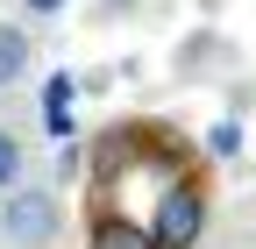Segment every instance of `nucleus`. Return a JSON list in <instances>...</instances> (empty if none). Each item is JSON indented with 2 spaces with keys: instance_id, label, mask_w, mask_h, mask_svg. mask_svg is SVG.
Instances as JSON below:
<instances>
[{
  "instance_id": "f03ea898",
  "label": "nucleus",
  "mask_w": 256,
  "mask_h": 249,
  "mask_svg": "<svg viewBox=\"0 0 256 249\" xmlns=\"http://www.w3.org/2000/svg\"><path fill=\"white\" fill-rule=\"evenodd\" d=\"M150 235H156V249H192L206 235V185L178 171L164 192L150 200Z\"/></svg>"
},
{
  "instance_id": "f257e3e1",
  "label": "nucleus",
  "mask_w": 256,
  "mask_h": 249,
  "mask_svg": "<svg viewBox=\"0 0 256 249\" xmlns=\"http://www.w3.org/2000/svg\"><path fill=\"white\" fill-rule=\"evenodd\" d=\"M57 235H64V206L50 185H14L0 200V242L8 249H50Z\"/></svg>"
},
{
  "instance_id": "39448f33",
  "label": "nucleus",
  "mask_w": 256,
  "mask_h": 249,
  "mask_svg": "<svg viewBox=\"0 0 256 249\" xmlns=\"http://www.w3.org/2000/svg\"><path fill=\"white\" fill-rule=\"evenodd\" d=\"M22 164H28V157H22V136L0 128V192H14V185H22Z\"/></svg>"
},
{
  "instance_id": "0eeeda50",
  "label": "nucleus",
  "mask_w": 256,
  "mask_h": 249,
  "mask_svg": "<svg viewBox=\"0 0 256 249\" xmlns=\"http://www.w3.org/2000/svg\"><path fill=\"white\" fill-rule=\"evenodd\" d=\"M43 107H50V114H72V78H50V86H43Z\"/></svg>"
},
{
  "instance_id": "20e7f679",
  "label": "nucleus",
  "mask_w": 256,
  "mask_h": 249,
  "mask_svg": "<svg viewBox=\"0 0 256 249\" xmlns=\"http://www.w3.org/2000/svg\"><path fill=\"white\" fill-rule=\"evenodd\" d=\"M28 57H36V43H28L22 22H0V92L28 78Z\"/></svg>"
},
{
  "instance_id": "7ed1b4c3",
  "label": "nucleus",
  "mask_w": 256,
  "mask_h": 249,
  "mask_svg": "<svg viewBox=\"0 0 256 249\" xmlns=\"http://www.w3.org/2000/svg\"><path fill=\"white\" fill-rule=\"evenodd\" d=\"M86 242H92V249H156L150 221H136V214H121V206L92 214V235H86Z\"/></svg>"
},
{
  "instance_id": "423d86ee",
  "label": "nucleus",
  "mask_w": 256,
  "mask_h": 249,
  "mask_svg": "<svg viewBox=\"0 0 256 249\" xmlns=\"http://www.w3.org/2000/svg\"><path fill=\"white\" fill-rule=\"evenodd\" d=\"M206 150H214V157H242V121H214V128H206Z\"/></svg>"
},
{
  "instance_id": "6e6552de",
  "label": "nucleus",
  "mask_w": 256,
  "mask_h": 249,
  "mask_svg": "<svg viewBox=\"0 0 256 249\" xmlns=\"http://www.w3.org/2000/svg\"><path fill=\"white\" fill-rule=\"evenodd\" d=\"M72 0H22V14H36V22H50V14H64Z\"/></svg>"
}]
</instances>
